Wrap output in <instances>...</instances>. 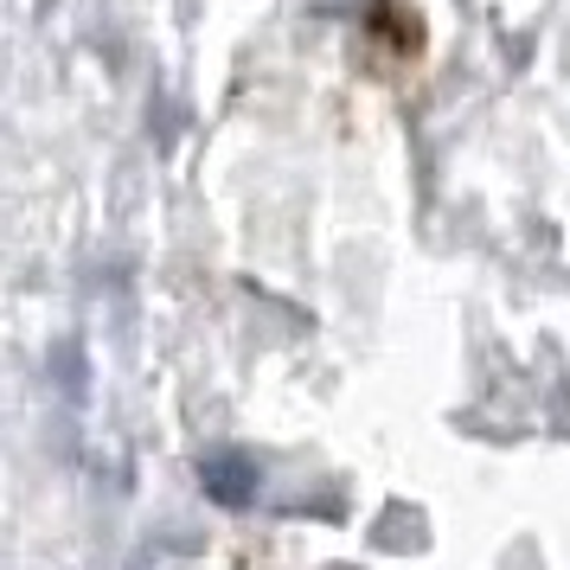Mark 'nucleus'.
Here are the masks:
<instances>
[{
    "mask_svg": "<svg viewBox=\"0 0 570 570\" xmlns=\"http://www.w3.org/2000/svg\"><path fill=\"white\" fill-rule=\"evenodd\" d=\"M199 488H206L218 507H250L263 493V468H257V455H244V449H206V455H199Z\"/></svg>",
    "mask_w": 570,
    "mask_h": 570,
    "instance_id": "obj_1",
    "label": "nucleus"
}]
</instances>
